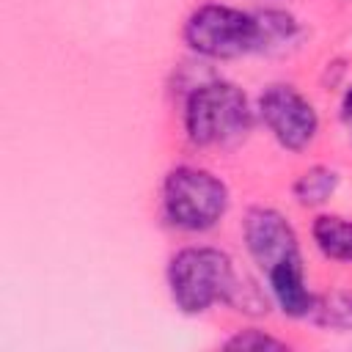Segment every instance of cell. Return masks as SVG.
Returning a JSON list of instances; mask_svg holds the SVG:
<instances>
[{"mask_svg": "<svg viewBox=\"0 0 352 352\" xmlns=\"http://www.w3.org/2000/svg\"><path fill=\"white\" fill-rule=\"evenodd\" d=\"M184 41L192 52L214 60L261 52L256 11H242L223 3L198 6L184 22Z\"/></svg>", "mask_w": 352, "mask_h": 352, "instance_id": "obj_4", "label": "cell"}, {"mask_svg": "<svg viewBox=\"0 0 352 352\" xmlns=\"http://www.w3.org/2000/svg\"><path fill=\"white\" fill-rule=\"evenodd\" d=\"M228 209V187L204 168L179 165L162 184V214L179 231H209Z\"/></svg>", "mask_w": 352, "mask_h": 352, "instance_id": "obj_3", "label": "cell"}, {"mask_svg": "<svg viewBox=\"0 0 352 352\" xmlns=\"http://www.w3.org/2000/svg\"><path fill=\"white\" fill-rule=\"evenodd\" d=\"M267 280H270V292H272L278 308L286 316L302 319V316H311L314 314L316 297L305 286V272H302V258L300 256L283 258L280 264H275L272 270H267Z\"/></svg>", "mask_w": 352, "mask_h": 352, "instance_id": "obj_7", "label": "cell"}, {"mask_svg": "<svg viewBox=\"0 0 352 352\" xmlns=\"http://www.w3.org/2000/svg\"><path fill=\"white\" fill-rule=\"evenodd\" d=\"M258 16V33H261V50L283 47L297 36V19L280 8H264L256 11Z\"/></svg>", "mask_w": 352, "mask_h": 352, "instance_id": "obj_10", "label": "cell"}, {"mask_svg": "<svg viewBox=\"0 0 352 352\" xmlns=\"http://www.w3.org/2000/svg\"><path fill=\"white\" fill-rule=\"evenodd\" d=\"M253 126V110L242 88L226 80L201 82L187 94L184 129L195 146H226L242 140Z\"/></svg>", "mask_w": 352, "mask_h": 352, "instance_id": "obj_1", "label": "cell"}, {"mask_svg": "<svg viewBox=\"0 0 352 352\" xmlns=\"http://www.w3.org/2000/svg\"><path fill=\"white\" fill-rule=\"evenodd\" d=\"M242 234H245V245L248 253L253 256V261L267 272L275 264H280L283 258L300 256V245H297V234L292 228V223L270 206H253L245 214L242 223Z\"/></svg>", "mask_w": 352, "mask_h": 352, "instance_id": "obj_6", "label": "cell"}, {"mask_svg": "<svg viewBox=\"0 0 352 352\" xmlns=\"http://www.w3.org/2000/svg\"><path fill=\"white\" fill-rule=\"evenodd\" d=\"M341 116H344V118H352V85L346 88V94H344V99H341Z\"/></svg>", "mask_w": 352, "mask_h": 352, "instance_id": "obj_13", "label": "cell"}, {"mask_svg": "<svg viewBox=\"0 0 352 352\" xmlns=\"http://www.w3.org/2000/svg\"><path fill=\"white\" fill-rule=\"evenodd\" d=\"M314 316L316 322L322 324H330V327H352V297L349 294H330V297H322L316 300L314 305Z\"/></svg>", "mask_w": 352, "mask_h": 352, "instance_id": "obj_11", "label": "cell"}, {"mask_svg": "<svg viewBox=\"0 0 352 352\" xmlns=\"http://www.w3.org/2000/svg\"><path fill=\"white\" fill-rule=\"evenodd\" d=\"M316 248L333 261H352V220L341 214H319L311 226Z\"/></svg>", "mask_w": 352, "mask_h": 352, "instance_id": "obj_8", "label": "cell"}, {"mask_svg": "<svg viewBox=\"0 0 352 352\" xmlns=\"http://www.w3.org/2000/svg\"><path fill=\"white\" fill-rule=\"evenodd\" d=\"M258 116L272 138L289 151H302L319 132V116L314 104L286 82L264 88L258 96Z\"/></svg>", "mask_w": 352, "mask_h": 352, "instance_id": "obj_5", "label": "cell"}, {"mask_svg": "<svg viewBox=\"0 0 352 352\" xmlns=\"http://www.w3.org/2000/svg\"><path fill=\"white\" fill-rule=\"evenodd\" d=\"M236 278L231 256L206 245L184 248L168 264V289L184 314H204L214 302H228Z\"/></svg>", "mask_w": 352, "mask_h": 352, "instance_id": "obj_2", "label": "cell"}, {"mask_svg": "<svg viewBox=\"0 0 352 352\" xmlns=\"http://www.w3.org/2000/svg\"><path fill=\"white\" fill-rule=\"evenodd\" d=\"M336 187H338V173L327 165H314L297 176L292 190L302 206H319L336 192Z\"/></svg>", "mask_w": 352, "mask_h": 352, "instance_id": "obj_9", "label": "cell"}, {"mask_svg": "<svg viewBox=\"0 0 352 352\" xmlns=\"http://www.w3.org/2000/svg\"><path fill=\"white\" fill-rule=\"evenodd\" d=\"M226 349H236V352H248V349H286V341L258 330V327H245L236 330L226 344Z\"/></svg>", "mask_w": 352, "mask_h": 352, "instance_id": "obj_12", "label": "cell"}]
</instances>
